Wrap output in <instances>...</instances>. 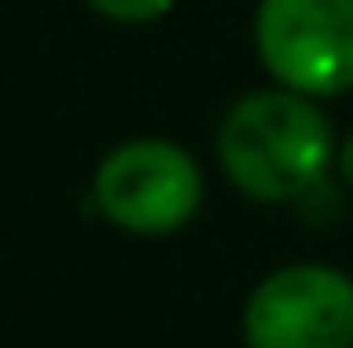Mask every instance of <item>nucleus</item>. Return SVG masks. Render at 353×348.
<instances>
[{
    "label": "nucleus",
    "mask_w": 353,
    "mask_h": 348,
    "mask_svg": "<svg viewBox=\"0 0 353 348\" xmlns=\"http://www.w3.org/2000/svg\"><path fill=\"white\" fill-rule=\"evenodd\" d=\"M215 158L239 196L258 205H301L330 186L339 139L320 101L287 86H263L225 110Z\"/></svg>",
    "instance_id": "f257e3e1"
},
{
    "label": "nucleus",
    "mask_w": 353,
    "mask_h": 348,
    "mask_svg": "<svg viewBox=\"0 0 353 348\" xmlns=\"http://www.w3.org/2000/svg\"><path fill=\"white\" fill-rule=\"evenodd\" d=\"M205 201L201 163L172 139H124L91 176V205L101 220L139 238H163L196 220Z\"/></svg>",
    "instance_id": "f03ea898"
},
{
    "label": "nucleus",
    "mask_w": 353,
    "mask_h": 348,
    "mask_svg": "<svg viewBox=\"0 0 353 348\" xmlns=\"http://www.w3.org/2000/svg\"><path fill=\"white\" fill-rule=\"evenodd\" d=\"M253 48L272 86L330 101L353 91V0H258Z\"/></svg>",
    "instance_id": "7ed1b4c3"
},
{
    "label": "nucleus",
    "mask_w": 353,
    "mask_h": 348,
    "mask_svg": "<svg viewBox=\"0 0 353 348\" xmlns=\"http://www.w3.org/2000/svg\"><path fill=\"white\" fill-rule=\"evenodd\" d=\"M243 348H353V277L330 263H287L243 300Z\"/></svg>",
    "instance_id": "20e7f679"
},
{
    "label": "nucleus",
    "mask_w": 353,
    "mask_h": 348,
    "mask_svg": "<svg viewBox=\"0 0 353 348\" xmlns=\"http://www.w3.org/2000/svg\"><path fill=\"white\" fill-rule=\"evenodd\" d=\"M86 5L110 24H158L176 0H86Z\"/></svg>",
    "instance_id": "39448f33"
},
{
    "label": "nucleus",
    "mask_w": 353,
    "mask_h": 348,
    "mask_svg": "<svg viewBox=\"0 0 353 348\" xmlns=\"http://www.w3.org/2000/svg\"><path fill=\"white\" fill-rule=\"evenodd\" d=\"M334 176L349 186V196H353V134L339 143V158H334Z\"/></svg>",
    "instance_id": "423d86ee"
}]
</instances>
